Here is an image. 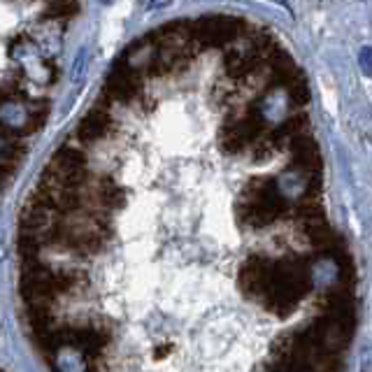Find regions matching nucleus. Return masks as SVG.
Segmentation results:
<instances>
[{"label": "nucleus", "instance_id": "nucleus-5", "mask_svg": "<svg viewBox=\"0 0 372 372\" xmlns=\"http://www.w3.org/2000/svg\"><path fill=\"white\" fill-rule=\"evenodd\" d=\"M77 12H79V0H49V5L44 7V19L66 21L73 19Z\"/></svg>", "mask_w": 372, "mask_h": 372}, {"label": "nucleus", "instance_id": "nucleus-6", "mask_svg": "<svg viewBox=\"0 0 372 372\" xmlns=\"http://www.w3.org/2000/svg\"><path fill=\"white\" fill-rule=\"evenodd\" d=\"M361 70L372 77V49L370 47H366L361 51Z\"/></svg>", "mask_w": 372, "mask_h": 372}, {"label": "nucleus", "instance_id": "nucleus-3", "mask_svg": "<svg viewBox=\"0 0 372 372\" xmlns=\"http://www.w3.org/2000/svg\"><path fill=\"white\" fill-rule=\"evenodd\" d=\"M193 38L200 42V47H228L235 40H240L249 29V21L235 19V16H202L198 21H191Z\"/></svg>", "mask_w": 372, "mask_h": 372}, {"label": "nucleus", "instance_id": "nucleus-2", "mask_svg": "<svg viewBox=\"0 0 372 372\" xmlns=\"http://www.w3.org/2000/svg\"><path fill=\"white\" fill-rule=\"evenodd\" d=\"M103 95L114 105V108H117V105H121V108L135 105L147 95L145 93V75L121 56L117 63H114V68L110 70V75L105 77Z\"/></svg>", "mask_w": 372, "mask_h": 372}, {"label": "nucleus", "instance_id": "nucleus-7", "mask_svg": "<svg viewBox=\"0 0 372 372\" xmlns=\"http://www.w3.org/2000/svg\"><path fill=\"white\" fill-rule=\"evenodd\" d=\"M7 100H12V98H10V93H7V88L0 86V105L7 103Z\"/></svg>", "mask_w": 372, "mask_h": 372}, {"label": "nucleus", "instance_id": "nucleus-1", "mask_svg": "<svg viewBox=\"0 0 372 372\" xmlns=\"http://www.w3.org/2000/svg\"><path fill=\"white\" fill-rule=\"evenodd\" d=\"M114 105L100 95V100H95V105L88 110L82 121L77 123V128L73 133V140L77 145H82L84 149H93L98 145H105L108 140H112L119 133V121L112 112Z\"/></svg>", "mask_w": 372, "mask_h": 372}, {"label": "nucleus", "instance_id": "nucleus-4", "mask_svg": "<svg viewBox=\"0 0 372 372\" xmlns=\"http://www.w3.org/2000/svg\"><path fill=\"white\" fill-rule=\"evenodd\" d=\"M47 117H49V103L47 100H31L29 103V117H26L24 126L19 128V135L26 138V135H33V133L42 130L44 123H47Z\"/></svg>", "mask_w": 372, "mask_h": 372}]
</instances>
